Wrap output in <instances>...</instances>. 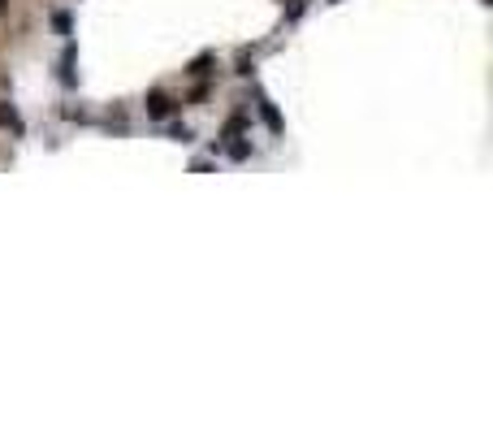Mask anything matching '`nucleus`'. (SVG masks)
<instances>
[{
    "instance_id": "f257e3e1",
    "label": "nucleus",
    "mask_w": 493,
    "mask_h": 433,
    "mask_svg": "<svg viewBox=\"0 0 493 433\" xmlns=\"http://www.w3.org/2000/svg\"><path fill=\"white\" fill-rule=\"evenodd\" d=\"M169 113H174V100L164 91H152L147 95V118H169Z\"/></svg>"
},
{
    "instance_id": "f03ea898",
    "label": "nucleus",
    "mask_w": 493,
    "mask_h": 433,
    "mask_svg": "<svg viewBox=\"0 0 493 433\" xmlns=\"http://www.w3.org/2000/svg\"><path fill=\"white\" fill-rule=\"evenodd\" d=\"M260 118L268 122V130H282V118H277V113H272V104H268L264 95H260Z\"/></svg>"
},
{
    "instance_id": "7ed1b4c3",
    "label": "nucleus",
    "mask_w": 493,
    "mask_h": 433,
    "mask_svg": "<svg viewBox=\"0 0 493 433\" xmlns=\"http://www.w3.org/2000/svg\"><path fill=\"white\" fill-rule=\"evenodd\" d=\"M0 126H14V130H22V122L14 118V108H0Z\"/></svg>"
},
{
    "instance_id": "20e7f679",
    "label": "nucleus",
    "mask_w": 493,
    "mask_h": 433,
    "mask_svg": "<svg viewBox=\"0 0 493 433\" xmlns=\"http://www.w3.org/2000/svg\"><path fill=\"white\" fill-rule=\"evenodd\" d=\"M0 14H5V0H0Z\"/></svg>"
}]
</instances>
